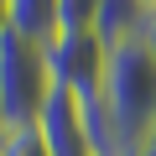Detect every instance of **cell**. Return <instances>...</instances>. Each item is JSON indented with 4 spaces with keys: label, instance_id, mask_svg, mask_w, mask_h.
<instances>
[{
    "label": "cell",
    "instance_id": "obj_7",
    "mask_svg": "<svg viewBox=\"0 0 156 156\" xmlns=\"http://www.w3.org/2000/svg\"><path fill=\"white\" fill-rule=\"evenodd\" d=\"M99 0H57V31H94Z\"/></svg>",
    "mask_w": 156,
    "mask_h": 156
},
{
    "label": "cell",
    "instance_id": "obj_5",
    "mask_svg": "<svg viewBox=\"0 0 156 156\" xmlns=\"http://www.w3.org/2000/svg\"><path fill=\"white\" fill-rule=\"evenodd\" d=\"M5 31H21L47 47L57 37V0H5Z\"/></svg>",
    "mask_w": 156,
    "mask_h": 156
},
{
    "label": "cell",
    "instance_id": "obj_4",
    "mask_svg": "<svg viewBox=\"0 0 156 156\" xmlns=\"http://www.w3.org/2000/svg\"><path fill=\"white\" fill-rule=\"evenodd\" d=\"M146 26H151V5H146V0H99V21H94V31H99L104 47L140 42Z\"/></svg>",
    "mask_w": 156,
    "mask_h": 156
},
{
    "label": "cell",
    "instance_id": "obj_8",
    "mask_svg": "<svg viewBox=\"0 0 156 156\" xmlns=\"http://www.w3.org/2000/svg\"><path fill=\"white\" fill-rule=\"evenodd\" d=\"M140 47H146V52H151V62H156V21L146 26V37H140Z\"/></svg>",
    "mask_w": 156,
    "mask_h": 156
},
{
    "label": "cell",
    "instance_id": "obj_10",
    "mask_svg": "<svg viewBox=\"0 0 156 156\" xmlns=\"http://www.w3.org/2000/svg\"><path fill=\"white\" fill-rule=\"evenodd\" d=\"M151 21H156V5H151Z\"/></svg>",
    "mask_w": 156,
    "mask_h": 156
},
{
    "label": "cell",
    "instance_id": "obj_2",
    "mask_svg": "<svg viewBox=\"0 0 156 156\" xmlns=\"http://www.w3.org/2000/svg\"><path fill=\"white\" fill-rule=\"evenodd\" d=\"M52 99V73L42 42L0 31V125H37Z\"/></svg>",
    "mask_w": 156,
    "mask_h": 156
},
{
    "label": "cell",
    "instance_id": "obj_11",
    "mask_svg": "<svg viewBox=\"0 0 156 156\" xmlns=\"http://www.w3.org/2000/svg\"><path fill=\"white\" fill-rule=\"evenodd\" d=\"M146 5H156V0H146Z\"/></svg>",
    "mask_w": 156,
    "mask_h": 156
},
{
    "label": "cell",
    "instance_id": "obj_3",
    "mask_svg": "<svg viewBox=\"0 0 156 156\" xmlns=\"http://www.w3.org/2000/svg\"><path fill=\"white\" fill-rule=\"evenodd\" d=\"M42 52H47L52 89H68L73 99H99L109 73V47L99 42V31H57Z\"/></svg>",
    "mask_w": 156,
    "mask_h": 156
},
{
    "label": "cell",
    "instance_id": "obj_1",
    "mask_svg": "<svg viewBox=\"0 0 156 156\" xmlns=\"http://www.w3.org/2000/svg\"><path fill=\"white\" fill-rule=\"evenodd\" d=\"M99 104H104L125 156H140L156 140V62L140 42L109 47V73H104Z\"/></svg>",
    "mask_w": 156,
    "mask_h": 156
},
{
    "label": "cell",
    "instance_id": "obj_9",
    "mask_svg": "<svg viewBox=\"0 0 156 156\" xmlns=\"http://www.w3.org/2000/svg\"><path fill=\"white\" fill-rule=\"evenodd\" d=\"M0 31H5V0H0Z\"/></svg>",
    "mask_w": 156,
    "mask_h": 156
},
{
    "label": "cell",
    "instance_id": "obj_6",
    "mask_svg": "<svg viewBox=\"0 0 156 156\" xmlns=\"http://www.w3.org/2000/svg\"><path fill=\"white\" fill-rule=\"evenodd\" d=\"M0 156H52L37 125H0Z\"/></svg>",
    "mask_w": 156,
    "mask_h": 156
}]
</instances>
